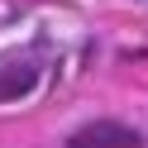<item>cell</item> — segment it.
Returning <instances> with one entry per match:
<instances>
[{
    "mask_svg": "<svg viewBox=\"0 0 148 148\" xmlns=\"http://www.w3.org/2000/svg\"><path fill=\"white\" fill-rule=\"evenodd\" d=\"M34 86H38V67H34V62H19V58L0 62V105H10V100L29 96Z\"/></svg>",
    "mask_w": 148,
    "mask_h": 148,
    "instance_id": "cell-2",
    "label": "cell"
},
{
    "mask_svg": "<svg viewBox=\"0 0 148 148\" xmlns=\"http://www.w3.org/2000/svg\"><path fill=\"white\" fill-rule=\"evenodd\" d=\"M72 148H138V134L124 129V124L100 119V124H81L72 134Z\"/></svg>",
    "mask_w": 148,
    "mask_h": 148,
    "instance_id": "cell-1",
    "label": "cell"
}]
</instances>
